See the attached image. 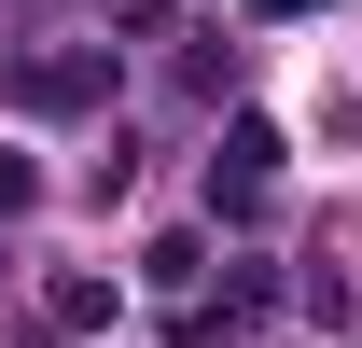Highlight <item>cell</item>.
Here are the masks:
<instances>
[{
	"label": "cell",
	"instance_id": "cell-1",
	"mask_svg": "<svg viewBox=\"0 0 362 348\" xmlns=\"http://www.w3.org/2000/svg\"><path fill=\"white\" fill-rule=\"evenodd\" d=\"M0 98H14V112H98V98H112V56H14V70H0Z\"/></svg>",
	"mask_w": 362,
	"mask_h": 348
},
{
	"label": "cell",
	"instance_id": "cell-2",
	"mask_svg": "<svg viewBox=\"0 0 362 348\" xmlns=\"http://www.w3.org/2000/svg\"><path fill=\"white\" fill-rule=\"evenodd\" d=\"M279 195V126H223V153H209V209L223 223H265Z\"/></svg>",
	"mask_w": 362,
	"mask_h": 348
},
{
	"label": "cell",
	"instance_id": "cell-3",
	"mask_svg": "<svg viewBox=\"0 0 362 348\" xmlns=\"http://www.w3.org/2000/svg\"><path fill=\"white\" fill-rule=\"evenodd\" d=\"M42 209V168H28V153H0V223H28Z\"/></svg>",
	"mask_w": 362,
	"mask_h": 348
}]
</instances>
